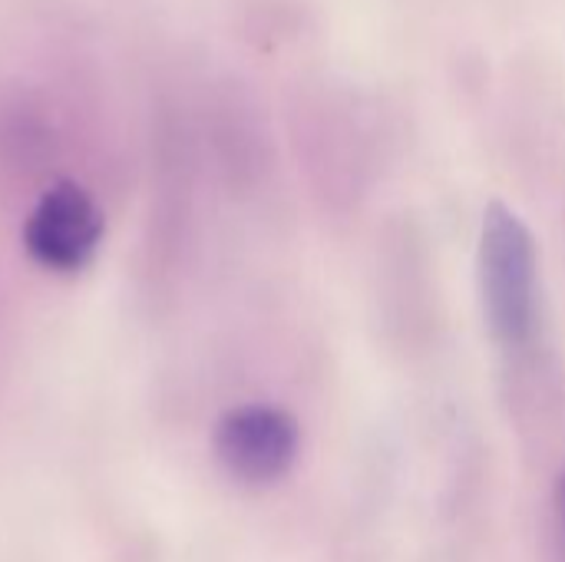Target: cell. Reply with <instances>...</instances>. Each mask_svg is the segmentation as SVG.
I'll return each mask as SVG.
<instances>
[{"mask_svg": "<svg viewBox=\"0 0 565 562\" xmlns=\"http://www.w3.org/2000/svg\"><path fill=\"white\" fill-rule=\"evenodd\" d=\"M477 278L490 341L510 361L530 358L543 328L540 248L523 215L500 199L483 209Z\"/></svg>", "mask_w": 565, "mask_h": 562, "instance_id": "cell-1", "label": "cell"}, {"mask_svg": "<svg viewBox=\"0 0 565 562\" xmlns=\"http://www.w3.org/2000/svg\"><path fill=\"white\" fill-rule=\"evenodd\" d=\"M218 467L242 487H271L291 474L301 454V427L278 404H238L212 431Z\"/></svg>", "mask_w": 565, "mask_h": 562, "instance_id": "cell-2", "label": "cell"}, {"mask_svg": "<svg viewBox=\"0 0 565 562\" xmlns=\"http://www.w3.org/2000/svg\"><path fill=\"white\" fill-rule=\"evenodd\" d=\"M103 232L106 222L96 199L76 182H56L33 202L23 222V248L40 268L76 275L96 258Z\"/></svg>", "mask_w": 565, "mask_h": 562, "instance_id": "cell-3", "label": "cell"}, {"mask_svg": "<svg viewBox=\"0 0 565 562\" xmlns=\"http://www.w3.org/2000/svg\"><path fill=\"white\" fill-rule=\"evenodd\" d=\"M553 537H556V556L565 562V470L553 487Z\"/></svg>", "mask_w": 565, "mask_h": 562, "instance_id": "cell-4", "label": "cell"}]
</instances>
